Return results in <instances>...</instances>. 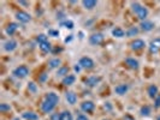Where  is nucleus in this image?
<instances>
[{
    "mask_svg": "<svg viewBox=\"0 0 160 120\" xmlns=\"http://www.w3.org/2000/svg\"><path fill=\"white\" fill-rule=\"evenodd\" d=\"M59 103V95L51 91V93H47L43 100H42V103H41V111L43 113H48L53 112L54 108L57 107V104Z\"/></svg>",
    "mask_w": 160,
    "mask_h": 120,
    "instance_id": "obj_1",
    "label": "nucleus"
},
{
    "mask_svg": "<svg viewBox=\"0 0 160 120\" xmlns=\"http://www.w3.org/2000/svg\"><path fill=\"white\" fill-rule=\"evenodd\" d=\"M130 6H131L132 12L136 15L137 18H138L141 22H143V21H146V19L148 18L149 11H148V8L146 7V6L141 5V4L137 2V1H131V2H130Z\"/></svg>",
    "mask_w": 160,
    "mask_h": 120,
    "instance_id": "obj_2",
    "label": "nucleus"
},
{
    "mask_svg": "<svg viewBox=\"0 0 160 120\" xmlns=\"http://www.w3.org/2000/svg\"><path fill=\"white\" fill-rule=\"evenodd\" d=\"M12 74L18 78V79H24V78H27L28 77V74H29V69H28V66H25V65H19V66H17L16 69L12 71Z\"/></svg>",
    "mask_w": 160,
    "mask_h": 120,
    "instance_id": "obj_3",
    "label": "nucleus"
},
{
    "mask_svg": "<svg viewBox=\"0 0 160 120\" xmlns=\"http://www.w3.org/2000/svg\"><path fill=\"white\" fill-rule=\"evenodd\" d=\"M78 64H80L81 67L84 69V70H92V69L95 66L94 60H93L90 56H82L80 59V61H78Z\"/></svg>",
    "mask_w": 160,
    "mask_h": 120,
    "instance_id": "obj_4",
    "label": "nucleus"
},
{
    "mask_svg": "<svg viewBox=\"0 0 160 120\" xmlns=\"http://www.w3.org/2000/svg\"><path fill=\"white\" fill-rule=\"evenodd\" d=\"M105 40V36L104 34H101V32H95V34H92L90 36H89V43L92 45V46H99V45H101Z\"/></svg>",
    "mask_w": 160,
    "mask_h": 120,
    "instance_id": "obj_5",
    "label": "nucleus"
},
{
    "mask_svg": "<svg viewBox=\"0 0 160 120\" xmlns=\"http://www.w3.org/2000/svg\"><path fill=\"white\" fill-rule=\"evenodd\" d=\"M81 111L83 113H87V114H93L94 112V109H95V103L93 102V101H83L82 103H81Z\"/></svg>",
    "mask_w": 160,
    "mask_h": 120,
    "instance_id": "obj_6",
    "label": "nucleus"
},
{
    "mask_svg": "<svg viewBox=\"0 0 160 120\" xmlns=\"http://www.w3.org/2000/svg\"><path fill=\"white\" fill-rule=\"evenodd\" d=\"M16 19L19 23L27 24L32 21V16L27 11H18V12H16Z\"/></svg>",
    "mask_w": 160,
    "mask_h": 120,
    "instance_id": "obj_7",
    "label": "nucleus"
},
{
    "mask_svg": "<svg viewBox=\"0 0 160 120\" xmlns=\"http://www.w3.org/2000/svg\"><path fill=\"white\" fill-rule=\"evenodd\" d=\"M148 49H149V53L151 54H157L160 52V39L157 37L149 42L148 45Z\"/></svg>",
    "mask_w": 160,
    "mask_h": 120,
    "instance_id": "obj_8",
    "label": "nucleus"
},
{
    "mask_svg": "<svg viewBox=\"0 0 160 120\" xmlns=\"http://www.w3.org/2000/svg\"><path fill=\"white\" fill-rule=\"evenodd\" d=\"M144 47H146V42H144L143 40H141V39H135V40L130 43V48H131L132 50H135V52L142 50Z\"/></svg>",
    "mask_w": 160,
    "mask_h": 120,
    "instance_id": "obj_9",
    "label": "nucleus"
},
{
    "mask_svg": "<svg viewBox=\"0 0 160 120\" xmlns=\"http://www.w3.org/2000/svg\"><path fill=\"white\" fill-rule=\"evenodd\" d=\"M101 77L100 76H90V77H88L87 79H86V85L88 87V88H94V87H96L100 82H101Z\"/></svg>",
    "mask_w": 160,
    "mask_h": 120,
    "instance_id": "obj_10",
    "label": "nucleus"
},
{
    "mask_svg": "<svg viewBox=\"0 0 160 120\" xmlns=\"http://www.w3.org/2000/svg\"><path fill=\"white\" fill-rule=\"evenodd\" d=\"M147 94H148V97H149V98L154 100V98L160 94L158 85H157V84H149L148 88H147Z\"/></svg>",
    "mask_w": 160,
    "mask_h": 120,
    "instance_id": "obj_11",
    "label": "nucleus"
},
{
    "mask_svg": "<svg viewBox=\"0 0 160 120\" xmlns=\"http://www.w3.org/2000/svg\"><path fill=\"white\" fill-rule=\"evenodd\" d=\"M17 46H18V43H17V41L13 40V39H10V40H8L2 45L4 50H6V52H13L17 48Z\"/></svg>",
    "mask_w": 160,
    "mask_h": 120,
    "instance_id": "obj_12",
    "label": "nucleus"
},
{
    "mask_svg": "<svg viewBox=\"0 0 160 120\" xmlns=\"http://www.w3.org/2000/svg\"><path fill=\"white\" fill-rule=\"evenodd\" d=\"M128 91H129V85L125 84V83H122V84H118V85L114 87V93L119 96L125 95Z\"/></svg>",
    "mask_w": 160,
    "mask_h": 120,
    "instance_id": "obj_13",
    "label": "nucleus"
},
{
    "mask_svg": "<svg viewBox=\"0 0 160 120\" xmlns=\"http://www.w3.org/2000/svg\"><path fill=\"white\" fill-rule=\"evenodd\" d=\"M154 26H155V24L153 23L152 21H148V19H146V21L140 23V29L142 31H152L154 29Z\"/></svg>",
    "mask_w": 160,
    "mask_h": 120,
    "instance_id": "obj_14",
    "label": "nucleus"
},
{
    "mask_svg": "<svg viewBox=\"0 0 160 120\" xmlns=\"http://www.w3.org/2000/svg\"><path fill=\"white\" fill-rule=\"evenodd\" d=\"M125 64L128 66L129 69H131V70H138V67H140V63H138V60L135 59V58H131V56H129L125 59Z\"/></svg>",
    "mask_w": 160,
    "mask_h": 120,
    "instance_id": "obj_15",
    "label": "nucleus"
},
{
    "mask_svg": "<svg viewBox=\"0 0 160 120\" xmlns=\"http://www.w3.org/2000/svg\"><path fill=\"white\" fill-rule=\"evenodd\" d=\"M17 29H18V23H16V22H11V23H8V25H6L5 32L8 34V36H12V35L17 31Z\"/></svg>",
    "mask_w": 160,
    "mask_h": 120,
    "instance_id": "obj_16",
    "label": "nucleus"
},
{
    "mask_svg": "<svg viewBox=\"0 0 160 120\" xmlns=\"http://www.w3.org/2000/svg\"><path fill=\"white\" fill-rule=\"evenodd\" d=\"M65 100L69 104H75L77 102V95L73 91H66L65 93Z\"/></svg>",
    "mask_w": 160,
    "mask_h": 120,
    "instance_id": "obj_17",
    "label": "nucleus"
},
{
    "mask_svg": "<svg viewBox=\"0 0 160 120\" xmlns=\"http://www.w3.org/2000/svg\"><path fill=\"white\" fill-rule=\"evenodd\" d=\"M62 66V60H60V58H52L49 61H48V67L51 69V70H54V69H59Z\"/></svg>",
    "mask_w": 160,
    "mask_h": 120,
    "instance_id": "obj_18",
    "label": "nucleus"
},
{
    "mask_svg": "<svg viewBox=\"0 0 160 120\" xmlns=\"http://www.w3.org/2000/svg\"><path fill=\"white\" fill-rule=\"evenodd\" d=\"M75 82H76V76L75 74H68L66 77H64L62 79V83L66 87H70L72 84H75Z\"/></svg>",
    "mask_w": 160,
    "mask_h": 120,
    "instance_id": "obj_19",
    "label": "nucleus"
},
{
    "mask_svg": "<svg viewBox=\"0 0 160 120\" xmlns=\"http://www.w3.org/2000/svg\"><path fill=\"white\" fill-rule=\"evenodd\" d=\"M82 5H83V7L86 8V10H94L96 7V5H98V1L95 0H83L82 1Z\"/></svg>",
    "mask_w": 160,
    "mask_h": 120,
    "instance_id": "obj_20",
    "label": "nucleus"
},
{
    "mask_svg": "<svg viewBox=\"0 0 160 120\" xmlns=\"http://www.w3.org/2000/svg\"><path fill=\"white\" fill-rule=\"evenodd\" d=\"M140 114H141V117H149L151 114H152V107L151 106H148V104H144L142 106L141 108H140Z\"/></svg>",
    "mask_w": 160,
    "mask_h": 120,
    "instance_id": "obj_21",
    "label": "nucleus"
},
{
    "mask_svg": "<svg viewBox=\"0 0 160 120\" xmlns=\"http://www.w3.org/2000/svg\"><path fill=\"white\" fill-rule=\"evenodd\" d=\"M22 118L25 120H39V115L35 112L28 111V112H24L23 114H22Z\"/></svg>",
    "mask_w": 160,
    "mask_h": 120,
    "instance_id": "obj_22",
    "label": "nucleus"
},
{
    "mask_svg": "<svg viewBox=\"0 0 160 120\" xmlns=\"http://www.w3.org/2000/svg\"><path fill=\"white\" fill-rule=\"evenodd\" d=\"M69 72H70V69H69L68 66H60V67L57 70V76L64 78V77H66L68 74H70Z\"/></svg>",
    "mask_w": 160,
    "mask_h": 120,
    "instance_id": "obj_23",
    "label": "nucleus"
},
{
    "mask_svg": "<svg viewBox=\"0 0 160 120\" xmlns=\"http://www.w3.org/2000/svg\"><path fill=\"white\" fill-rule=\"evenodd\" d=\"M112 35L114 37H118V39H122V37H124L125 36V31L119 28V26H117V28H114L112 30Z\"/></svg>",
    "mask_w": 160,
    "mask_h": 120,
    "instance_id": "obj_24",
    "label": "nucleus"
},
{
    "mask_svg": "<svg viewBox=\"0 0 160 120\" xmlns=\"http://www.w3.org/2000/svg\"><path fill=\"white\" fill-rule=\"evenodd\" d=\"M138 31H140V29L137 26H130L128 30L125 31V35L128 37H132V36H136L137 34H138Z\"/></svg>",
    "mask_w": 160,
    "mask_h": 120,
    "instance_id": "obj_25",
    "label": "nucleus"
},
{
    "mask_svg": "<svg viewBox=\"0 0 160 120\" xmlns=\"http://www.w3.org/2000/svg\"><path fill=\"white\" fill-rule=\"evenodd\" d=\"M39 48H40L41 50L43 52V53H49V52H52V46H51V43L49 42H43V43H41V45H39Z\"/></svg>",
    "mask_w": 160,
    "mask_h": 120,
    "instance_id": "obj_26",
    "label": "nucleus"
},
{
    "mask_svg": "<svg viewBox=\"0 0 160 120\" xmlns=\"http://www.w3.org/2000/svg\"><path fill=\"white\" fill-rule=\"evenodd\" d=\"M60 26H64L66 29H70V30H71V29H73L75 24H73V22L70 21V19H65L63 22H60Z\"/></svg>",
    "mask_w": 160,
    "mask_h": 120,
    "instance_id": "obj_27",
    "label": "nucleus"
},
{
    "mask_svg": "<svg viewBox=\"0 0 160 120\" xmlns=\"http://www.w3.org/2000/svg\"><path fill=\"white\" fill-rule=\"evenodd\" d=\"M48 35H46V34H39L38 36H36V42L39 43V45H41V43H43V42H47L48 41Z\"/></svg>",
    "mask_w": 160,
    "mask_h": 120,
    "instance_id": "obj_28",
    "label": "nucleus"
},
{
    "mask_svg": "<svg viewBox=\"0 0 160 120\" xmlns=\"http://www.w3.org/2000/svg\"><path fill=\"white\" fill-rule=\"evenodd\" d=\"M60 117H62V120H73V117H72V113L70 111H64V112L60 113Z\"/></svg>",
    "mask_w": 160,
    "mask_h": 120,
    "instance_id": "obj_29",
    "label": "nucleus"
},
{
    "mask_svg": "<svg viewBox=\"0 0 160 120\" xmlns=\"http://www.w3.org/2000/svg\"><path fill=\"white\" fill-rule=\"evenodd\" d=\"M28 90L32 94H36L38 93V84H35L34 82H29L28 83Z\"/></svg>",
    "mask_w": 160,
    "mask_h": 120,
    "instance_id": "obj_30",
    "label": "nucleus"
},
{
    "mask_svg": "<svg viewBox=\"0 0 160 120\" xmlns=\"http://www.w3.org/2000/svg\"><path fill=\"white\" fill-rule=\"evenodd\" d=\"M11 111V106L8 103H1L0 104V113H8Z\"/></svg>",
    "mask_w": 160,
    "mask_h": 120,
    "instance_id": "obj_31",
    "label": "nucleus"
},
{
    "mask_svg": "<svg viewBox=\"0 0 160 120\" xmlns=\"http://www.w3.org/2000/svg\"><path fill=\"white\" fill-rule=\"evenodd\" d=\"M48 36H52V37H58L59 36V30L57 29H48Z\"/></svg>",
    "mask_w": 160,
    "mask_h": 120,
    "instance_id": "obj_32",
    "label": "nucleus"
},
{
    "mask_svg": "<svg viewBox=\"0 0 160 120\" xmlns=\"http://www.w3.org/2000/svg\"><path fill=\"white\" fill-rule=\"evenodd\" d=\"M57 19H59V21H65L66 19V15H65L64 11H58L57 12Z\"/></svg>",
    "mask_w": 160,
    "mask_h": 120,
    "instance_id": "obj_33",
    "label": "nucleus"
},
{
    "mask_svg": "<svg viewBox=\"0 0 160 120\" xmlns=\"http://www.w3.org/2000/svg\"><path fill=\"white\" fill-rule=\"evenodd\" d=\"M48 78V74L46 72H42L41 74H39V83H45Z\"/></svg>",
    "mask_w": 160,
    "mask_h": 120,
    "instance_id": "obj_34",
    "label": "nucleus"
},
{
    "mask_svg": "<svg viewBox=\"0 0 160 120\" xmlns=\"http://www.w3.org/2000/svg\"><path fill=\"white\" fill-rule=\"evenodd\" d=\"M153 101H154V103H153V107H154L155 109H159V108H160V94L157 96V97H155Z\"/></svg>",
    "mask_w": 160,
    "mask_h": 120,
    "instance_id": "obj_35",
    "label": "nucleus"
},
{
    "mask_svg": "<svg viewBox=\"0 0 160 120\" xmlns=\"http://www.w3.org/2000/svg\"><path fill=\"white\" fill-rule=\"evenodd\" d=\"M51 120H62L60 113H53V114L51 115Z\"/></svg>",
    "mask_w": 160,
    "mask_h": 120,
    "instance_id": "obj_36",
    "label": "nucleus"
},
{
    "mask_svg": "<svg viewBox=\"0 0 160 120\" xmlns=\"http://www.w3.org/2000/svg\"><path fill=\"white\" fill-rule=\"evenodd\" d=\"M76 120H89V118L86 114H82V113H81V114H78V115L76 117Z\"/></svg>",
    "mask_w": 160,
    "mask_h": 120,
    "instance_id": "obj_37",
    "label": "nucleus"
},
{
    "mask_svg": "<svg viewBox=\"0 0 160 120\" xmlns=\"http://www.w3.org/2000/svg\"><path fill=\"white\" fill-rule=\"evenodd\" d=\"M104 108L106 109V111H112V104H111V102H105L104 104Z\"/></svg>",
    "mask_w": 160,
    "mask_h": 120,
    "instance_id": "obj_38",
    "label": "nucleus"
},
{
    "mask_svg": "<svg viewBox=\"0 0 160 120\" xmlns=\"http://www.w3.org/2000/svg\"><path fill=\"white\" fill-rule=\"evenodd\" d=\"M60 52H63V48L62 47H56L52 49V52L51 53H53V54H57V53H60Z\"/></svg>",
    "mask_w": 160,
    "mask_h": 120,
    "instance_id": "obj_39",
    "label": "nucleus"
},
{
    "mask_svg": "<svg viewBox=\"0 0 160 120\" xmlns=\"http://www.w3.org/2000/svg\"><path fill=\"white\" fill-rule=\"evenodd\" d=\"M123 120H135V118H134L132 115H130V114H125V115L123 117Z\"/></svg>",
    "mask_w": 160,
    "mask_h": 120,
    "instance_id": "obj_40",
    "label": "nucleus"
},
{
    "mask_svg": "<svg viewBox=\"0 0 160 120\" xmlns=\"http://www.w3.org/2000/svg\"><path fill=\"white\" fill-rule=\"evenodd\" d=\"M73 70H75V72H77V73H78V72L82 70V67H81L80 64H76L75 66H73Z\"/></svg>",
    "mask_w": 160,
    "mask_h": 120,
    "instance_id": "obj_41",
    "label": "nucleus"
},
{
    "mask_svg": "<svg viewBox=\"0 0 160 120\" xmlns=\"http://www.w3.org/2000/svg\"><path fill=\"white\" fill-rule=\"evenodd\" d=\"M72 39H73V35H69V37L65 39V42H66V43H68V42H71Z\"/></svg>",
    "mask_w": 160,
    "mask_h": 120,
    "instance_id": "obj_42",
    "label": "nucleus"
},
{
    "mask_svg": "<svg viewBox=\"0 0 160 120\" xmlns=\"http://www.w3.org/2000/svg\"><path fill=\"white\" fill-rule=\"evenodd\" d=\"M19 4H21V5H23V6H28V5H29V2H28V1H23V0H21V1H19Z\"/></svg>",
    "mask_w": 160,
    "mask_h": 120,
    "instance_id": "obj_43",
    "label": "nucleus"
},
{
    "mask_svg": "<svg viewBox=\"0 0 160 120\" xmlns=\"http://www.w3.org/2000/svg\"><path fill=\"white\" fill-rule=\"evenodd\" d=\"M157 120H160V114L158 115V118H157Z\"/></svg>",
    "mask_w": 160,
    "mask_h": 120,
    "instance_id": "obj_44",
    "label": "nucleus"
},
{
    "mask_svg": "<svg viewBox=\"0 0 160 120\" xmlns=\"http://www.w3.org/2000/svg\"><path fill=\"white\" fill-rule=\"evenodd\" d=\"M12 120H19V118H13Z\"/></svg>",
    "mask_w": 160,
    "mask_h": 120,
    "instance_id": "obj_45",
    "label": "nucleus"
},
{
    "mask_svg": "<svg viewBox=\"0 0 160 120\" xmlns=\"http://www.w3.org/2000/svg\"><path fill=\"white\" fill-rule=\"evenodd\" d=\"M102 120H110V119H102Z\"/></svg>",
    "mask_w": 160,
    "mask_h": 120,
    "instance_id": "obj_46",
    "label": "nucleus"
}]
</instances>
